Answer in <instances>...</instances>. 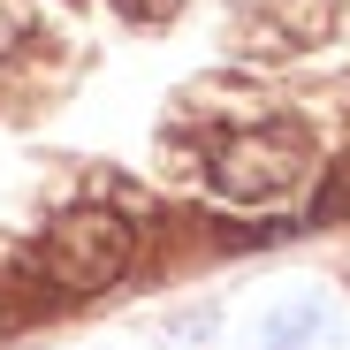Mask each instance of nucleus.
Masks as SVG:
<instances>
[{"label":"nucleus","mask_w":350,"mask_h":350,"mask_svg":"<svg viewBox=\"0 0 350 350\" xmlns=\"http://www.w3.org/2000/svg\"><path fill=\"white\" fill-rule=\"evenodd\" d=\"M206 167H213V191L237 206H289L320 175V145L297 122H252V130L213 137Z\"/></svg>","instance_id":"1"},{"label":"nucleus","mask_w":350,"mask_h":350,"mask_svg":"<svg viewBox=\"0 0 350 350\" xmlns=\"http://www.w3.org/2000/svg\"><path fill=\"white\" fill-rule=\"evenodd\" d=\"M53 267H62L69 289H99L107 274L130 267V228L114 213H77L62 237H53Z\"/></svg>","instance_id":"2"},{"label":"nucleus","mask_w":350,"mask_h":350,"mask_svg":"<svg viewBox=\"0 0 350 350\" xmlns=\"http://www.w3.org/2000/svg\"><path fill=\"white\" fill-rule=\"evenodd\" d=\"M342 335V312L327 289H297V297L267 305V320L252 327V350H335Z\"/></svg>","instance_id":"3"},{"label":"nucleus","mask_w":350,"mask_h":350,"mask_svg":"<svg viewBox=\"0 0 350 350\" xmlns=\"http://www.w3.org/2000/svg\"><path fill=\"white\" fill-rule=\"evenodd\" d=\"M183 0H114V16H130V23H167Z\"/></svg>","instance_id":"4"}]
</instances>
